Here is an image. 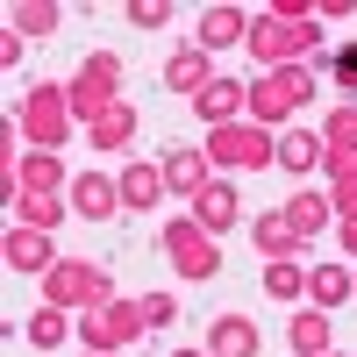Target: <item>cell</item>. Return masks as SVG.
Here are the masks:
<instances>
[{"instance_id": "ffe728a7", "label": "cell", "mask_w": 357, "mask_h": 357, "mask_svg": "<svg viewBox=\"0 0 357 357\" xmlns=\"http://www.w3.org/2000/svg\"><path fill=\"white\" fill-rule=\"evenodd\" d=\"M286 343H293V357H329V350H336V321H329V307H293Z\"/></svg>"}, {"instance_id": "5bb4252c", "label": "cell", "mask_w": 357, "mask_h": 357, "mask_svg": "<svg viewBox=\"0 0 357 357\" xmlns=\"http://www.w3.org/2000/svg\"><path fill=\"white\" fill-rule=\"evenodd\" d=\"M158 165H165V186L186 200V207H193V193H200V186H215V165H207V151H200V143H172Z\"/></svg>"}, {"instance_id": "3957f363", "label": "cell", "mask_w": 357, "mask_h": 357, "mask_svg": "<svg viewBox=\"0 0 357 357\" xmlns=\"http://www.w3.org/2000/svg\"><path fill=\"white\" fill-rule=\"evenodd\" d=\"M200 151H207V165H215V178L222 172H272L279 165V136L257 129L250 114H243V122H229V129H207Z\"/></svg>"}, {"instance_id": "e0dca14e", "label": "cell", "mask_w": 357, "mask_h": 357, "mask_svg": "<svg viewBox=\"0 0 357 357\" xmlns=\"http://www.w3.org/2000/svg\"><path fill=\"white\" fill-rule=\"evenodd\" d=\"M279 215H286L293 229H301V243H321V236L336 229V207H329V186H301V193H293V200L279 207Z\"/></svg>"}, {"instance_id": "d4e9b609", "label": "cell", "mask_w": 357, "mask_h": 357, "mask_svg": "<svg viewBox=\"0 0 357 357\" xmlns=\"http://www.w3.org/2000/svg\"><path fill=\"white\" fill-rule=\"evenodd\" d=\"M72 329H79V314H65V307H50V301H43L36 314H29V321H22V336L36 343V350H65V336H72Z\"/></svg>"}, {"instance_id": "d6986e66", "label": "cell", "mask_w": 357, "mask_h": 357, "mask_svg": "<svg viewBox=\"0 0 357 357\" xmlns=\"http://www.w3.org/2000/svg\"><path fill=\"white\" fill-rule=\"evenodd\" d=\"M264 350V329L250 314H215V329H207V357H257Z\"/></svg>"}, {"instance_id": "cb8c5ba5", "label": "cell", "mask_w": 357, "mask_h": 357, "mask_svg": "<svg viewBox=\"0 0 357 357\" xmlns=\"http://www.w3.org/2000/svg\"><path fill=\"white\" fill-rule=\"evenodd\" d=\"M343 301H350V264H336V257L329 264H307V307H329L336 314Z\"/></svg>"}, {"instance_id": "9c48e42d", "label": "cell", "mask_w": 357, "mask_h": 357, "mask_svg": "<svg viewBox=\"0 0 357 357\" xmlns=\"http://www.w3.org/2000/svg\"><path fill=\"white\" fill-rule=\"evenodd\" d=\"M72 215L79 222H114L122 215V178H107V172H72Z\"/></svg>"}, {"instance_id": "2e32d148", "label": "cell", "mask_w": 357, "mask_h": 357, "mask_svg": "<svg viewBox=\"0 0 357 357\" xmlns=\"http://www.w3.org/2000/svg\"><path fill=\"white\" fill-rule=\"evenodd\" d=\"M321 158H329L321 129H279V172L293 178V186H307V178L321 172Z\"/></svg>"}, {"instance_id": "4dcf8cb0", "label": "cell", "mask_w": 357, "mask_h": 357, "mask_svg": "<svg viewBox=\"0 0 357 357\" xmlns=\"http://www.w3.org/2000/svg\"><path fill=\"white\" fill-rule=\"evenodd\" d=\"M172 314H178L172 293H143V321H151V329H172Z\"/></svg>"}, {"instance_id": "52a82bcc", "label": "cell", "mask_w": 357, "mask_h": 357, "mask_svg": "<svg viewBox=\"0 0 357 357\" xmlns=\"http://www.w3.org/2000/svg\"><path fill=\"white\" fill-rule=\"evenodd\" d=\"M158 243H165V264H172L178 279H193V286L222 272V243H215V236H207L193 215H172V222L158 229Z\"/></svg>"}, {"instance_id": "f546056e", "label": "cell", "mask_w": 357, "mask_h": 357, "mask_svg": "<svg viewBox=\"0 0 357 357\" xmlns=\"http://www.w3.org/2000/svg\"><path fill=\"white\" fill-rule=\"evenodd\" d=\"M172 15H178L172 0H129V22H136V29H165Z\"/></svg>"}, {"instance_id": "ba28073f", "label": "cell", "mask_w": 357, "mask_h": 357, "mask_svg": "<svg viewBox=\"0 0 357 357\" xmlns=\"http://www.w3.org/2000/svg\"><path fill=\"white\" fill-rule=\"evenodd\" d=\"M243 114H250V122L257 129H293V122H301V100H293L286 93V79L279 72H250V100H243Z\"/></svg>"}, {"instance_id": "8fae6325", "label": "cell", "mask_w": 357, "mask_h": 357, "mask_svg": "<svg viewBox=\"0 0 357 357\" xmlns=\"http://www.w3.org/2000/svg\"><path fill=\"white\" fill-rule=\"evenodd\" d=\"M0 257H8V272H36V279H43V272H50V264L65 257V250H57V236L8 222V236H0Z\"/></svg>"}, {"instance_id": "ac0fdd59", "label": "cell", "mask_w": 357, "mask_h": 357, "mask_svg": "<svg viewBox=\"0 0 357 357\" xmlns=\"http://www.w3.org/2000/svg\"><path fill=\"white\" fill-rule=\"evenodd\" d=\"M243 36H250V15L236 8V0H222V8H207V15L193 22V43H200L207 57H215V50H229V43H243Z\"/></svg>"}, {"instance_id": "74e56055", "label": "cell", "mask_w": 357, "mask_h": 357, "mask_svg": "<svg viewBox=\"0 0 357 357\" xmlns=\"http://www.w3.org/2000/svg\"><path fill=\"white\" fill-rule=\"evenodd\" d=\"M172 357H207V350H172Z\"/></svg>"}, {"instance_id": "7c38bea8", "label": "cell", "mask_w": 357, "mask_h": 357, "mask_svg": "<svg viewBox=\"0 0 357 357\" xmlns=\"http://www.w3.org/2000/svg\"><path fill=\"white\" fill-rule=\"evenodd\" d=\"M22 193H72L65 158H57V151H22V165L8 178V200H22Z\"/></svg>"}, {"instance_id": "7a4b0ae2", "label": "cell", "mask_w": 357, "mask_h": 357, "mask_svg": "<svg viewBox=\"0 0 357 357\" xmlns=\"http://www.w3.org/2000/svg\"><path fill=\"white\" fill-rule=\"evenodd\" d=\"M15 129H22V151H57L79 122H72V100L57 79H29L22 86V107H15Z\"/></svg>"}, {"instance_id": "f35d334b", "label": "cell", "mask_w": 357, "mask_h": 357, "mask_svg": "<svg viewBox=\"0 0 357 357\" xmlns=\"http://www.w3.org/2000/svg\"><path fill=\"white\" fill-rule=\"evenodd\" d=\"M350 301H357V272H350Z\"/></svg>"}, {"instance_id": "e575fe53", "label": "cell", "mask_w": 357, "mask_h": 357, "mask_svg": "<svg viewBox=\"0 0 357 357\" xmlns=\"http://www.w3.org/2000/svg\"><path fill=\"white\" fill-rule=\"evenodd\" d=\"M329 236H336V243H343V257H350V264H357V215H343V222H336V229H329Z\"/></svg>"}, {"instance_id": "f1b7e54d", "label": "cell", "mask_w": 357, "mask_h": 357, "mask_svg": "<svg viewBox=\"0 0 357 357\" xmlns=\"http://www.w3.org/2000/svg\"><path fill=\"white\" fill-rule=\"evenodd\" d=\"M321 143H329V151H350V158H357V100L329 107V122H321Z\"/></svg>"}, {"instance_id": "6da1fadb", "label": "cell", "mask_w": 357, "mask_h": 357, "mask_svg": "<svg viewBox=\"0 0 357 357\" xmlns=\"http://www.w3.org/2000/svg\"><path fill=\"white\" fill-rule=\"evenodd\" d=\"M243 50L257 57V72H286V65H307V57L321 50V15H307L301 29L279 22V15H250V36Z\"/></svg>"}, {"instance_id": "d6a6232c", "label": "cell", "mask_w": 357, "mask_h": 357, "mask_svg": "<svg viewBox=\"0 0 357 357\" xmlns=\"http://www.w3.org/2000/svg\"><path fill=\"white\" fill-rule=\"evenodd\" d=\"M22 43H29V36H15V29H0V72H22Z\"/></svg>"}, {"instance_id": "5b68a950", "label": "cell", "mask_w": 357, "mask_h": 357, "mask_svg": "<svg viewBox=\"0 0 357 357\" xmlns=\"http://www.w3.org/2000/svg\"><path fill=\"white\" fill-rule=\"evenodd\" d=\"M43 301L65 307V314H86V307L114 301V279H107V264H93V257H57L43 272Z\"/></svg>"}, {"instance_id": "ab89813d", "label": "cell", "mask_w": 357, "mask_h": 357, "mask_svg": "<svg viewBox=\"0 0 357 357\" xmlns=\"http://www.w3.org/2000/svg\"><path fill=\"white\" fill-rule=\"evenodd\" d=\"M329 357H336V350H329Z\"/></svg>"}, {"instance_id": "30bf717a", "label": "cell", "mask_w": 357, "mask_h": 357, "mask_svg": "<svg viewBox=\"0 0 357 357\" xmlns=\"http://www.w3.org/2000/svg\"><path fill=\"white\" fill-rule=\"evenodd\" d=\"M243 100H250V79L243 72H215V86L193 100V114H200V129H229V122H243Z\"/></svg>"}, {"instance_id": "8992f818", "label": "cell", "mask_w": 357, "mask_h": 357, "mask_svg": "<svg viewBox=\"0 0 357 357\" xmlns=\"http://www.w3.org/2000/svg\"><path fill=\"white\" fill-rule=\"evenodd\" d=\"M143 336H151V321H143V293H136V301L114 293V301H100V307L79 314V343L86 350H136Z\"/></svg>"}, {"instance_id": "9a60e30c", "label": "cell", "mask_w": 357, "mask_h": 357, "mask_svg": "<svg viewBox=\"0 0 357 357\" xmlns=\"http://www.w3.org/2000/svg\"><path fill=\"white\" fill-rule=\"evenodd\" d=\"M186 215H193V222L222 243V236L243 222V200H236V186H229V178H215V186H200V193H193V207H186Z\"/></svg>"}, {"instance_id": "4fadbf2b", "label": "cell", "mask_w": 357, "mask_h": 357, "mask_svg": "<svg viewBox=\"0 0 357 357\" xmlns=\"http://www.w3.org/2000/svg\"><path fill=\"white\" fill-rule=\"evenodd\" d=\"M158 79H165V93H186V100H200L207 86H215V57H207L200 43H178V50L165 57V72H158Z\"/></svg>"}, {"instance_id": "484cf974", "label": "cell", "mask_w": 357, "mask_h": 357, "mask_svg": "<svg viewBox=\"0 0 357 357\" xmlns=\"http://www.w3.org/2000/svg\"><path fill=\"white\" fill-rule=\"evenodd\" d=\"M65 215H72L65 193H22V200H15V222H22V229H43V236H57Z\"/></svg>"}, {"instance_id": "1f68e13d", "label": "cell", "mask_w": 357, "mask_h": 357, "mask_svg": "<svg viewBox=\"0 0 357 357\" xmlns=\"http://www.w3.org/2000/svg\"><path fill=\"white\" fill-rule=\"evenodd\" d=\"M279 79H286V93H293V100H301V107L314 100V72H307V65H286Z\"/></svg>"}, {"instance_id": "d590c367", "label": "cell", "mask_w": 357, "mask_h": 357, "mask_svg": "<svg viewBox=\"0 0 357 357\" xmlns=\"http://www.w3.org/2000/svg\"><path fill=\"white\" fill-rule=\"evenodd\" d=\"M314 15L321 22H343V15H357V0H314Z\"/></svg>"}, {"instance_id": "83f0119b", "label": "cell", "mask_w": 357, "mask_h": 357, "mask_svg": "<svg viewBox=\"0 0 357 357\" xmlns=\"http://www.w3.org/2000/svg\"><path fill=\"white\" fill-rule=\"evenodd\" d=\"M264 293H272V301H307V264H301V257L264 264Z\"/></svg>"}, {"instance_id": "8d00e7d4", "label": "cell", "mask_w": 357, "mask_h": 357, "mask_svg": "<svg viewBox=\"0 0 357 357\" xmlns=\"http://www.w3.org/2000/svg\"><path fill=\"white\" fill-rule=\"evenodd\" d=\"M86 357H122V350H86Z\"/></svg>"}, {"instance_id": "603a6c76", "label": "cell", "mask_w": 357, "mask_h": 357, "mask_svg": "<svg viewBox=\"0 0 357 357\" xmlns=\"http://www.w3.org/2000/svg\"><path fill=\"white\" fill-rule=\"evenodd\" d=\"M86 143H93V151H129V143H136V100H114L107 114H100V122L93 129H86Z\"/></svg>"}, {"instance_id": "836d02e7", "label": "cell", "mask_w": 357, "mask_h": 357, "mask_svg": "<svg viewBox=\"0 0 357 357\" xmlns=\"http://www.w3.org/2000/svg\"><path fill=\"white\" fill-rule=\"evenodd\" d=\"M329 79L343 86V93H357V50H343V57H336V72H329Z\"/></svg>"}, {"instance_id": "7402d4cb", "label": "cell", "mask_w": 357, "mask_h": 357, "mask_svg": "<svg viewBox=\"0 0 357 357\" xmlns=\"http://www.w3.org/2000/svg\"><path fill=\"white\" fill-rule=\"evenodd\" d=\"M250 243H257L264 264H279V257H301V229H293L279 207H272V215H257V222H250Z\"/></svg>"}, {"instance_id": "4316f807", "label": "cell", "mask_w": 357, "mask_h": 357, "mask_svg": "<svg viewBox=\"0 0 357 357\" xmlns=\"http://www.w3.org/2000/svg\"><path fill=\"white\" fill-rule=\"evenodd\" d=\"M57 15H65L57 0H8V29H15V36H50Z\"/></svg>"}, {"instance_id": "44dd1931", "label": "cell", "mask_w": 357, "mask_h": 357, "mask_svg": "<svg viewBox=\"0 0 357 357\" xmlns=\"http://www.w3.org/2000/svg\"><path fill=\"white\" fill-rule=\"evenodd\" d=\"M172 186H165V165L158 158H129V172H122V207L129 215H143V207H158Z\"/></svg>"}, {"instance_id": "277c9868", "label": "cell", "mask_w": 357, "mask_h": 357, "mask_svg": "<svg viewBox=\"0 0 357 357\" xmlns=\"http://www.w3.org/2000/svg\"><path fill=\"white\" fill-rule=\"evenodd\" d=\"M65 100H72V122H79V136H86L114 100H129V93H122V57H114V50H93V57L65 79Z\"/></svg>"}]
</instances>
